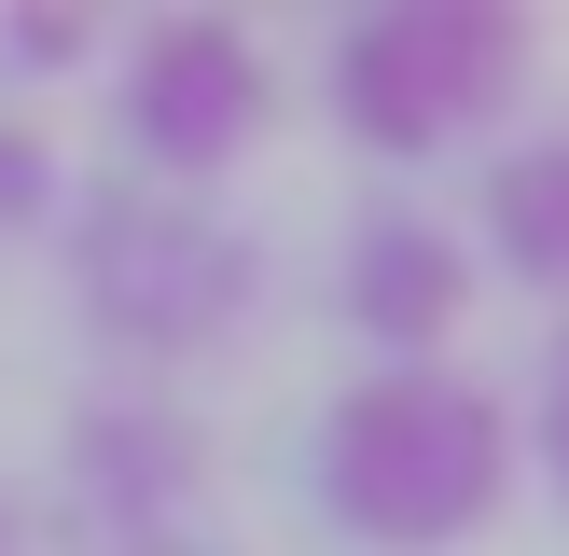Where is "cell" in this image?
Instances as JSON below:
<instances>
[{
	"label": "cell",
	"mask_w": 569,
	"mask_h": 556,
	"mask_svg": "<svg viewBox=\"0 0 569 556\" xmlns=\"http://www.w3.org/2000/svg\"><path fill=\"white\" fill-rule=\"evenodd\" d=\"M528 431L459 376V361H376L320 404L306 431V500L348 528L361 556H459L472 528L515 500Z\"/></svg>",
	"instance_id": "1"
},
{
	"label": "cell",
	"mask_w": 569,
	"mask_h": 556,
	"mask_svg": "<svg viewBox=\"0 0 569 556\" xmlns=\"http://www.w3.org/2000/svg\"><path fill=\"white\" fill-rule=\"evenodd\" d=\"M528 70H542V28L515 0H376V14H333L320 111L376 167H445L487 126H515Z\"/></svg>",
	"instance_id": "2"
},
{
	"label": "cell",
	"mask_w": 569,
	"mask_h": 556,
	"mask_svg": "<svg viewBox=\"0 0 569 556\" xmlns=\"http://www.w3.org/2000/svg\"><path fill=\"white\" fill-rule=\"evenodd\" d=\"M70 306L98 348L126 361H209L250 334L264 306V237L209 195H153V181H98L70 209Z\"/></svg>",
	"instance_id": "3"
},
{
	"label": "cell",
	"mask_w": 569,
	"mask_h": 556,
	"mask_svg": "<svg viewBox=\"0 0 569 556\" xmlns=\"http://www.w3.org/2000/svg\"><path fill=\"white\" fill-rule=\"evenodd\" d=\"M264 126H278V70L237 14H153L111 70V139L139 153L153 195H209Z\"/></svg>",
	"instance_id": "4"
},
{
	"label": "cell",
	"mask_w": 569,
	"mask_h": 556,
	"mask_svg": "<svg viewBox=\"0 0 569 556\" xmlns=\"http://www.w3.org/2000/svg\"><path fill=\"white\" fill-rule=\"evenodd\" d=\"M472 265H487V250H472L445 209H361L348 222V265H333V306H348L361 348L445 361V334L472 320Z\"/></svg>",
	"instance_id": "5"
},
{
	"label": "cell",
	"mask_w": 569,
	"mask_h": 556,
	"mask_svg": "<svg viewBox=\"0 0 569 556\" xmlns=\"http://www.w3.org/2000/svg\"><path fill=\"white\" fill-rule=\"evenodd\" d=\"M56 473H70L83 528H98L111 556L139 543H181V500H194V431L167 404H126V389H83L70 431H56Z\"/></svg>",
	"instance_id": "6"
},
{
	"label": "cell",
	"mask_w": 569,
	"mask_h": 556,
	"mask_svg": "<svg viewBox=\"0 0 569 556\" xmlns=\"http://www.w3.org/2000/svg\"><path fill=\"white\" fill-rule=\"evenodd\" d=\"M472 250H487L515 292L569 306V126L487 153V181H472Z\"/></svg>",
	"instance_id": "7"
},
{
	"label": "cell",
	"mask_w": 569,
	"mask_h": 556,
	"mask_svg": "<svg viewBox=\"0 0 569 556\" xmlns=\"http://www.w3.org/2000/svg\"><path fill=\"white\" fill-rule=\"evenodd\" d=\"M42 209H56V139L28 111H0V237H28Z\"/></svg>",
	"instance_id": "8"
},
{
	"label": "cell",
	"mask_w": 569,
	"mask_h": 556,
	"mask_svg": "<svg viewBox=\"0 0 569 556\" xmlns=\"http://www.w3.org/2000/svg\"><path fill=\"white\" fill-rule=\"evenodd\" d=\"M528 459H542V487L569 500V320L542 334V376H528Z\"/></svg>",
	"instance_id": "9"
},
{
	"label": "cell",
	"mask_w": 569,
	"mask_h": 556,
	"mask_svg": "<svg viewBox=\"0 0 569 556\" xmlns=\"http://www.w3.org/2000/svg\"><path fill=\"white\" fill-rule=\"evenodd\" d=\"M0 56L14 70H83L98 56V14H0Z\"/></svg>",
	"instance_id": "10"
},
{
	"label": "cell",
	"mask_w": 569,
	"mask_h": 556,
	"mask_svg": "<svg viewBox=\"0 0 569 556\" xmlns=\"http://www.w3.org/2000/svg\"><path fill=\"white\" fill-rule=\"evenodd\" d=\"M0 556H28V487H0Z\"/></svg>",
	"instance_id": "11"
},
{
	"label": "cell",
	"mask_w": 569,
	"mask_h": 556,
	"mask_svg": "<svg viewBox=\"0 0 569 556\" xmlns=\"http://www.w3.org/2000/svg\"><path fill=\"white\" fill-rule=\"evenodd\" d=\"M139 556H222V543H209V528H181V543H139Z\"/></svg>",
	"instance_id": "12"
}]
</instances>
